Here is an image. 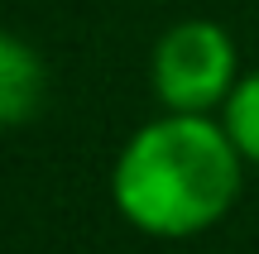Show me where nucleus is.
<instances>
[{"instance_id":"nucleus-1","label":"nucleus","mask_w":259,"mask_h":254,"mask_svg":"<svg viewBox=\"0 0 259 254\" xmlns=\"http://www.w3.org/2000/svg\"><path fill=\"white\" fill-rule=\"evenodd\" d=\"M245 182V154L226 120L163 111L125 139L111 168L115 211L154 240H187L231 216Z\"/></svg>"},{"instance_id":"nucleus-2","label":"nucleus","mask_w":259,"mask_h":254,"mask_svg":"<svg viewBox=\"0 0 259 254\" xmlns=\"http://www.w3.org/2000/svg\"><path fill=\"white\" fill-rule=\"evenodd\" d=\"M149 82H154V96L163 101V111L211 115L216 106L231 101L235 82H240L235 38L216 19H178L154 43Z\"/></svg>"},{"instance_id":"nucleus-3","label":"nucleus","mask_w":259,"mask_h":254,"mask_svg":"<svg viewBox=\"0 0 259 254\" xmlns=\"http://www.w3.org/2000/svg\"><path fill=\"white\" fill-rule=\"evenodd\" d=\"M44 86H48L44 58L29 48V38L5 34L0 38V115H5V125L34 120V111L44 106Z\"/></svg>"},{"instance_id":"nucleus-4","label":"nucleus","mask_w":259,"mask_h":254,"mask_svg":"<svg viewBox=\"0 0 259 254\" xmlns=\"http://www.w3.org/2000/svg\"><path fill=\"white\" fill-rule=\"evenodd\" d=\"M221 120H226V130H231L235 149L245 154V163L259 168V67L235 82L231 101L221 106Z\"/></svg>"}]
</instances>
